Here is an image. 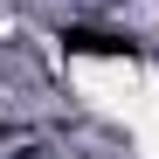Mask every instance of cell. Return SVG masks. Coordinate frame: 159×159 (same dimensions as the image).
I'll list each match as a JSON object with an SVG mask.
<instances>
[{"label": "cell", "instance_id": "cell-1", "mask_svg": "<svg viewBox=\"0 0 159 159\" xmlns=\"http://www.w3.org/2000/svg\"><path fill=\"white\" fill-rule=\"evenodd\" d=\"M62 48H76V56H131V42L111 35V28H69Z\"/></svg>", "mask_w": 159, "mask_h": 159}]
</instances>
